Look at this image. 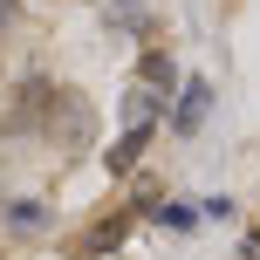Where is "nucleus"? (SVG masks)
I'll return each instance as SVG.
<instances>
[{"mask_svg": "<svg viewBox=\"0 0 260 260\" xmlns=\"http://www.w3.org/2000/svg\"><path fill=\"white\" fill-rule=\"evenodd\" d=\"M48 137H55V144H69V151H89L96 117H89V103H82L76 89H55V103H48Z\"/></svg>", "mask_w": 260, "mask_h": 260, "instance_id": "1", "label": "nucleus"}, {"mask_svg": "<svg viewBox=\"0 0 260 260\" xmlns=\"http://www.w3.org/2000/svg\"><path fill=\"white\" fill-rule=\"evenodd\" d=\"M206 103H212V89H206V82H185V89H178V103H171V130H178V137H192V130L206 123Z\"/></svg>", "mask_w": 260, "mask_h": 260, "instance_id": "2", "label": "nucleus"}, {"mask_svg": "<svg viewBox=\"0 0 260 260\" xmlns=\"http://www.w3.org/2000/svg\"><path fill=\"white\" fill-rule=\"evenodd\" d=\"M157 117H165V96L137 82V89L123 96V123H130V130H157Z\"/></svg>", "mask_w": 260, "mask_h": 260, "instance_id": "3", "label": "nucleus"}, {"mask_svg": "<svg viewBox=\"0 0 260 260\" xmlns=\"http://www.w3.org/2000/svg\"><path fill=\"white\" fill-rule=\"evenodd\" d=\"M137 82H144V89H157V96H171V82H178L171 55H165V48H144V62H137Z\"/></svg>", "mask_w": 260, "mask_h": 260, "instance_id": "4", "label": "nucleus"}, {"mask_svg": "<svg viewBox=\"0 0 260 260\" xmlns=\"http://www.w3.org/2000/svg\"><path fill=\"white\" fill-rule=\"evenodd\" d=\"M144 144H151V130H123V137H117V144H110V151H103V165H110V171H117V178H123V171H137Z\"/></svg>", "mask_w": 260, "mask_h": 260, "instance_id": "5", "label": "nucleus"}, {"mask_svg": "<svg viewBox=\"0 0 260 260\" xmlns=\"http://www.w3.org/2000/svg\"><path fill=\"white\" fill-rule=\"evenodd\" d=\"M7 226H14V233H41V206H35V199H14Z\"/></svg>", "mask_w": 260, "mask_h": 260, "instance_id": "6", "label": "nucleus"}, {"mask_svg": "<svg viewBox=\"0 0 260 260\" xmlns=\"http://www.w3.org/2000/svg\"><path fill=\"white\" fill-rule=\"evenodd\" d=\"M110 21H123V27H144V0H110Z\"/></svg>", "mask_w": 260, "mask_h": 260, "instance_id": "7", "label": "nucleus"}, {"mask_svg": "<svg viewBox=\"0 0 260 260\" xmlns=\"http://www.w3.org/2000/svg\"><path fill=\"white\" fill-rule=\"evenodd\" d=\"M117 233H123V219H110V226H96L82 247H89V253H103V247H117Z\"/></svg>", "mask_w": 260, "mask_h": 260, "instance_id": "8", "label": "nucleus"}, {"mask_svg": "<svg viewBox=\"0 0 260 260\" xmlns=\"http://www.w3.org/2000/svg\"><path fill=\"white\" fill-rule=\"evenodd\" d=\"M7 21H14V0H0V27H7Z\"/></svg>", "mask_w": 260, "mask_h": 260, "instance_id": "9", "label": "nucleus"}]
</instances>
